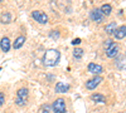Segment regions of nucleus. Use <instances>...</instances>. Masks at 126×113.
Returning a JSON list of instances; mask_svg holds the SVG:
<instances>
[{"label":"nucleus","mask_w":126,"mask_h":113,"mask_svg":"<svg viewBox=\"0 0 126 113\" xmlns=\"http://www.w3.org/2000/svg\"><path fill=\"white\" fill-rule=\"evenodd\" d=\"M59 59H61V53L57 49H47L42 62L46 67H54L58 64Z\"/></svg>","instance_id":"nucleus-1"},{"label":"nucleus","mask_w":126,"mask_h":113,"mask_svg":"<svg viewBox=\"0 0 126 113\" xmlns=\"http://www.w3.org/2000/svg\"><path fill=\"white\" fill-rule=\"evenodd\" d=\"M52 109H53L54 113H66V102L63 98H58L53 102L52 104Z\"/></svg>","instance_id":"nucleus-2"},{"label":"nucleus","mask_w":126,"mask_h":113,"mask_svg":"<svg viewBox=\"0 0 126 113\" xmlns=\"http://www.w3.org/2000/svg\"><path fill=\"white\" fill-rule=\"evenodd\" d=\"M32 18H33L37 23H40V24H47L48 23V15L43 12L34 10V12L32 13Z\"/></svg>","instance_id":"nucleus-3"},{"label":"nucleus","mask_w":126,"mask_h":113,"mask_svg":"<svg viewBox=\"0 0 126 113\" xmlns=\"http://www.w3.org/2000/svg\"><path fill=\"white\" fill-rule=\"evenodd\" d=\"M106 50V55L109 58H115V57H117L119 52H120V45L116 44V43H112L107 49H105Z\"/></svg>","instance_id":"nucleus-4"},{"label":"nucleus","mask_w":126,"mask_h":113,"mask_svg":"<svg viewBox=\"0 0 126 113\" xmlns=\"http://www.w3.org/2000/svg\"><path fill=\"white\" fill-rule=\"evenodd\" d=\"M90 18L93 20V22L101 23L102 20H103V14L101 13V10H100L98 8H96V9H93L92 12L90 13Z\"/></svg>","instance_id":"nucleus-5"},{"label":"nucleus","mask_w":126,"mask_h":113,"mask_svg":"<svg viewBox=\"0 0 126 113\" xmlns=\"http://www.w3.org/2000/svg\"><path fill=\"white\" fill-rule=\"evenodd\" d=\"M101 82H102V77H100V75H96V77H94V78H92V79H90L88 82H87V83H86V88L87 89H94V88H96L100 83H101Z\"/></svg>","instance_id":"nucleus-6"},{"label":"nucleus","mask_w":126,"mask_h":113,"mask_svg":"<svg viewBox=\"0 0 126 113\" xmlns=\"http://www.w3.org/2000/svg\"><path fill=\"white\" fill-rule=\"evenodd\" d=\"M87 68H88V72H90V73H92V74H96V75L101 74L102 72H103V68H102L101 65H98V64H94V63H90Z\"/></svg>","instance_id":"nucleus-7"},{"label":"nucleus","mask_w":126,"mask_h":113,"mask_svg":"<svg viewBox=\"0 0 126 113\" xmlns=\"http://www.w3.org/2000/svg\"><path fill=\"white\" fill-rule=\"evenodd\" d=\"M10 47H12L10 45V39L8 37L1 38V40H0V49H1L4 53H6V52L10 50Z\"/></svg>","instance_id":"nucleus-8"},{"label":"nucleus","mask_w":126,"mask_h":113,"mask_svg":"<svg viewBox=\"0 0 126 113\" xmlns=\"http://www.w3.org/2000/svg\"><path fill=\"white\" fill-rule=\"evenodd\" d=\"M113 34H115V38L119 39V40L124 39L126 37V26L122 25L120 28H116V29H115V32H113Z\"/></svg>","instance_id":"nucleus-9"},{"label":"nucleus","mask_w":126,"mask_h":113,"mask_svg":"<svg viewBox=\"0 0 126 113\" xmlns=\"http://www.w3.org/2000/svg\"><path fill=\"white\" fill-rule=\"evenodd\" d=\"M16 96H18L16 98H20V99H23V100L27 102L28 96H29V90H28V88H20V89H18Z\"/></svg>","instance_id":"nucleus-10"},{"label":"nucleus","mask_w":126,"mask_h":113,"mask_svg":"<svg viewBox=\"0 0 126 113\" xmlns=\"http://www.w3.org/2000/svg\"><path fill=\"white\" fill-rule=\"evenodd\" d=\"M54 89H56L57 93H66V92H68V89H69V86L61 82V83H57V86H56Z\"/></svg>","instance_id":"nucleus-11"},{"label":"nucleus","mask_w":126,"mask_h":113,"mask_svg":"<svg viewBox=\"0 0 126 113\" xmlns=\"http://www.w3.org/2000/svg\"><path fill=\"white\" fill-rule=\"evenodd\" d=\"M24 43H25V37H18L16 39H15V42H14V44H13V47H14V49H20L23 45H24Z\"/></svg>","instance_id":"nucleus-12"},{"label":"nucleus","mask_w":126,"mask_h":113,"mask_svg":"<svg viewBox=\"0 0 126 113\" xmlns=\"http://www.w3.org/2000/svg\"><path fill=\"white\" fill-rule=\"evenodd\" d=\"M116 68L117 69H125V55H121V57H117L116 59Z\"/></svg>","instance_id":"nucleus-13"},{"label":"nucleus","mask_w":126,"mask_h":113,"mask_svg":"<svg viewBox=\"0 0 126 113\" xmlns=\"http://www.w3.org/2000/svg\"><path fill=\"white\" fill-rule=\"evenodd\" d=\"M0 22H1L3 24H9L10 22H12V14L10 13H4L1 16H0Z\"/></svg>","instance_id":"nucleus-14"},{"label":"nucleus","mask_w":126,"mask_h":113,"mask_svg":"<svg viewBox=\"0 0 126 113\" xmlns=\"http://www.w3.org/2000/svg\"><path fill=\"white\" fill-rule=\"evenodd\" d=\"M100 10H101V13H102L103 15H110L111 12H112V8H111L110 4H103Z\"/></svg>","instance_id":"nucleus-15"},{"label":"nucleus","mask_w":126,"mask_h":113,"mask_svg":"<svg viewBox=\"0 0 126 113\" xmlns=\"http://www.w3.org/2000/svg\"><path fill=\"white\" fill-rule=\"evenodd\" d=\"M91 98H92V100H93V102H96V103H105V102H106L105 97H103L102 94H98V93L93 94Z\"/></svg>","instance_id":"nucleus-16"},{"label":"nucleus","mask_w":126,"mask_h":113,"mask_svg":"<svg viewBox=\"0 0 126 113\" xmlns=\"http://www.w3.org/2000/svg\"><path fill=\"white\" fill-rule=\"evenodd\" d=\"M82 55H83V49H81V48H75L73 49V57H75V59L79 60L82 58Z\"/></svg>","instance_id":"nucleus-17"},{"label":"nucleus","mask_w":126,"mask_h":113,"mask_svg":"<svg viewBox=\"0 0 126 113\" xmlns=\"http://www.w3.org/2000/svg\"><path fill=\"white\" fill-rule=\"evenodd\" d=\"M115 29H116V24H115V23H110V24H107L106 26H105V32H106L107 34H113Z\"/></svg>","instance_id":"nucleus-18"},{"label":"nucleus","mask_w":126,"mask_h":113,"mask_svg":"<svg viewBox=\"0 0 126 113\" xmlns=\"http://www.w3.org/2000/svg\"><path fill=\"white\" fill-rule=\"evenodd\" d=\"M15 103H16L18 106H25L27 102L23 100V99H20V98H16V99H15Z\"/></svg>","instance_id":"nucleus-19"},{"label":"nucleus","mask_w":126,"mask_h":113,"mask_svg":"<svg viewBox=\"0 0 126 113\" xmlns=\"http://www.w3.org/2000/svg\"><path fill=\"white\" fill-rule=\"evenodd\" d=\"M49 37H50V38H53V39L56 40V39L59 38V33H58V32H52V33L49 34Z\"/></svg>","instance_id":"nucleus-20"},{"label":"nucleus","mask_w":126,"mask_h":113,"mask_svg":"<svg viewBox=\"0 0 126 113\" xmlns=\"http://www.w3.org/2000/svg\"><path fill=\"white\" fill-rule=\"evenodd\" d=\"M4 102H5V96H4V93L0 92V107L4 104Z\"/></svg>","instance_id":"nucleus-21"},{"label":"nucleus","mask_w":126,"mask_h":113,"mask_svg":"<svg viewBox=\"0 0 126 113\" xmlns=\"http://www.w3.org/2000/svg\"><path fill=\"white\" fill-rule=\"evenodd\" d=\"M79 43H81V39H78V38H76V39L72 42V44H73V45H77V44H79Z\"/></svg>","instance_id":"nucleus-22"},{"label":"nucleus","mask_w":126,"mask_h":113,"mask_svg":"<svg viewBox=\"0 0 126 113\" xmlns=\"http://www.w3.org/2000/svg\"><path fill=\"white\" fill-rule=\"evenodd\" d=\"M111 44H112V42H111V39H110V40H107V42L105 43V49H107V48H109V47H110Z\"/></svg>","instance_id":"nucleus-23"},{"label":"nucleus","mask_w":126,"mask_h":113,"mask_svg":"<svg viewBox=\"0 0 126 113\" xmlns=\"http://www.w3.org/2000/svg\"><path fill=\"white\" fill-rule=\"evenodd\" d=\"M43 113H50V111H49V108H48L47 106L44 107V109H43Z\"/></svg>","instance_id":"nucleus-24"},{"label":"nucleus","mask_w":126,"mask_h":113,"mask_svg":"<svg viewBox=\"0 0 126 113\" xmlns=\"http://www.w3.org/2000/svg\"><path fill=\"white\" fill-rule=\"evenodd\" d=\"M120 113H124V112H120Z\"/></svg>","instance_id":"nucleus-25"},{"label":"nucleus","mask_w":126,"mask_h":113,"mask_svg":"<svg viewBox=\"0 0 126 113\" xmlns=\"http://www.w3.org/2000/svg\"><path fill=\"white\" fill-rule=\"evenodd\" d=\"M0 1H3V0H0Z\"/></svg>","instance_id":"nucleus-26"}]
</instances>
